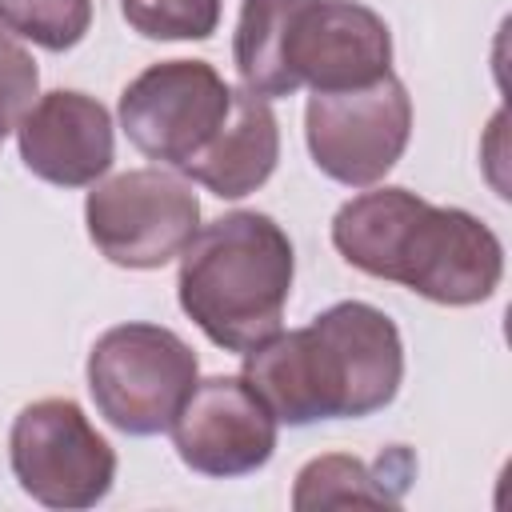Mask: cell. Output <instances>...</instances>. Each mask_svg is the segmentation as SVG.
<instances>
[{"label":"cell","mask_w":512,"mask_h":512,"mask_svg":"<svg viewBox=\"0 0 512 512\" xmlns=\"http://www.w3.org/2000/svg\"><path fill=\"white\" fill-rule=\"evenodd\" d=\"M276 424L364 420L388 408L404 380V344L388 312L364 300H340L312 324L276 332L240 368Z\"/></svg>","instance_id":"6da1fadb"},{"label":"cell","mask_w":512,"mask_h":512,"mask_svg":"<svg viewBox=\"0 0 512 512\" xmlns=\"http://www.w3.org/2000/svg\"><path fill=\"white\" fill-rule=\"evenodd\" d=\"M332 244L356 272L448 308L488 300L504 276V244L480 216L428 204L408 188L372 184L344 200L332 216Z\"/></svg>","instance_id":"7a4b0ae2"},{"label":"cell","mask_w":512,"mask_h":512,"mask_svg":"<svg viewBox=\"0 0 512 512\" xmlns=\"http://www.w3.org/2000/svg\"><path fill=\"white\" fill-rule=\"evenodd\" d=\"M296 276L288 232L264 212H228L196 228L180 252L176 300L224 352H252L280 332Z\"/></svg>","instance_id":"3957f363"},{"label":"cell","mask_w":512,"mask_h":512,"mask_svg":"<svg viewBox=\"0 0 512 512\" xmlns=\"http://www.w3.org/2000/svg\"><path fill=\"white\" fill-rule=\"evenodd\" d=\"M196 380V352L164 324H116L88 352L92 404L124 436L168 432Z\"/></svg>","instance_id":"277c9868"},{"label":"cell","mask_w":512,"mask_h":512,"mask_svg":"<svg viewBox=\"0 0 512 512\" xmlns=\"http://www.w3.org/2000/svg\"><path fill=\"white\" fill-rule=\"evenodd\" d=\"M84 224L96 252L120 268H164L200 228L192 180L168 168H132L96 180L84 200Z\"/></svg>","instance_id":"5b68a950"},{"label":"cell","mask_w":512,"mask_h":512,"mask_svg":"<svg viewBox=\"0 0 512 512\" xmlns=\"http://www.w3.org/2000/svg\"><path fill=\"white\" fill-rule=\"evenodd\" d=\"M408 136L412 96L392 72L364 88L312 92L304 104V140L312 164L344 188L380 184L404 156Z\"/></svg>","instance_id":"8992f818"},{"label":"cell","mask_w":512,"mask_h":512,"mask_svg":"<svg viewBox=\"0 0 512 512\" xmlns=\"http://www.w3.org/2000/svg\"><path fill=\"white\" fill-rule=\"evenodd\" d=\"M8 460L20 488L44 508H92L116 480V452L68 396H48L12 420Z\"/></svg>","instance_id":"52a82bcc"},{"label":"cell","mask_w":512,"mask_h":512,"mask_svg":"<svg viewBox=\"0 0 512 512\" xmlns=\"http://www.w3.org/2000/svg\"><path fill=\"white\" fill-rule=\"evenodd\" d=\"M232 84L208 60L148 64L120 92V128L136 152L164 168H184L224 124Z\"/></svg>","instance_id":"ba28073f"},{"label":"cell","mask_w":512,"mask_h":512,"mask_svg":"<svg viewBox=\"0 0 512 512\" xmlns=\"http://www.w3.org/2000/svg\"><path fill=\"white\" fill-rule=\"evenodd\" d=\"M284 68L296 92L364 88L392 72V32L360 0H296L284 28Z\"/></svg>","instance_id":"9c48e42d"},{"label":"cell","mask_w":512,"mask_h":512,"mask_svg":"<svg viewBox=\"0 0 512 512\" xmlns=\"http://www.w3.org/2000/svg\"><path fill=\"white\" fill-rule=\"evenodd\" d=\"M168 432L184 468L212 480L252 476L276 452V416L244 376L196 380Z\"/></svg>","instance_id":"30bf717a"},{"label":"cell","mask_w":512,"mask_h":512,"mask_svg":"<svg viewBox=\"0 0 512 512\" xmlns=\"http://www.w3.org/2000/svg\"><path fill=\"white\" fill-rule=\"evenodd\" d=\"M20 160L56 188H92L116 156L108 108L76 88H52L16 124Z\"/></svg>","instance_id":"8fae6325"},{"label":"cell","mask_w":512,"mask_h":512,"mask_svg":"<svg viewBox=\"0 0 512 512\" xmlns=\"http://www.w3.org/2000/svg\"><path fill=\"white\" fill-rule=\"evenodd\" d=\"M280 160V124L264 96L232 88V104L212 140L180 168L192 184H204L220 200H240L256 192Z\"/></svg>","instance_id":"7c38bea8"},{"label":"cell","mask_w":512,"mask_h":512,"mask_svg":"<svg viewBox=\"0 0 512 512\" xmlns=\"http://www.w3.org/2000/svg\"><path fill=\"white\" fill-rule=\"evenodd\" d=\"M388 480H400V484L412 480V456L404 448H392L388 456H380L376 468L344 452L316 456L296 472L292 508L308 512V508H332V504H396L400 492H392Z\"/></svg>","instance_id":"4fadbf2b"},{"label":"cell","mask_w":512,"mask_h":512,"mask_svg":"<svg viewBox=\"0 0 512 512\" xmlns=\"http://www.w3.org/2000/svg\"><path fill=\"white\" fill-rule=\"evenodd\" d=\"M296 0H244L240 20L232 32V64L240 76V88L276 100L292 96L296 84L284 68V28Z\"/></svg>","instance_id":"5bb4252c"},{"label":"cell","mask_w":512,"mask_h":512,"mask_svg":"<svg viewBox=\"0 0 512 512\" xmlns=\"http://www.w3.org/2000/svg\"><path fill=\"white\" fill-rule=\"evenodd\" d=\"M0 24L44 52H68L92 28V0H0Z\"/></svg>","instance_id":"9a60e30c"},{"label":"cell","mask_w":512,"mask_h":512,"mask_svg":"<svg viewBox=\"0 0 512 512\" xmlns=\"http://www.w3.org/2000/svg\"><path fill=\"white\" fill-rule=\"evenodd\" d=\"M120 16L144 40H208L220 28V0H120Z\"/></svg>","instance_id":"2e32d148"},{"label":"cell","mask_w":512,"mask_h":512,"mask_svg":"<svg viewBox=\"0 0 512 512\" xmlns=\"http://www.w3.org/2000/svg\"><path fill=\"white\" fill-rule=\"evenodd\" d=\"M40 96V72L32 52L0 24V144Z\"/></svg>","instance_id":"e0dca14e"}]
</instances>
